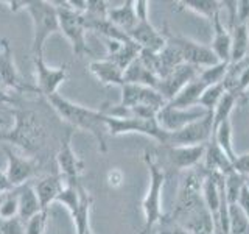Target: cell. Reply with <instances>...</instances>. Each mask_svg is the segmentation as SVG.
<instances>
[{
  "label": "cell",
  "instance_id": "obj_9",
  "mask_svg": "<svg viewBox=\"0 0 249 234\" xmlns=\"http://www.w3.org/2000/svg\"><path fill=\"white\" fill-rule=\"evenodd\" d=\"M213 133V119H212V113H209L206 117L189 123L187 127L168 133L167 140L162 147L167 145H204L207 144L210 137H212Z\"/></svg>",
  "mask_w": 249,
  "mask_h": 234
},
{
  "label": "cell",
  "instance_id": "obj_19",
  "mask_svg": "<svg viewBox=\"0 0 249 234\" xmlns=\"http://www.w3.org/2000/svg\"><path fill=\"white\" fill-rule=\"evenodd\" d=\"M223 83L226 92L233 94L240 100L246 96L249 89V55L241 61L231 62Z\"/></svg>",
  "mask_w": 249,
  "mask_h": 234
},
{
  "label": "cell",
  "instance_id": "obj_8",
  "mask_svg": "<svg viewBox=\"0 0 249 234\" xmlns=\"http://www.w3.org/2000/svg\"><path fill=\"white\" fill-rule=\"evenodd\" d=\"M163 33H165L167 42L176 47L178 52L181 53V58L185 64H190L198 69H206L220 62L209 45L195 41L192 38L173 35L168 28H163Z\"/></svg>",
  "mask_w": 249,
  "mask_h": 234
},
{
  "label": "cell",
  "instance_id": "obj_1",
  "mask_svg": "<svg viewBox=\"0 0 249 234\" xmlns=\"http://www.w3.org/2000/svg\"><path fill=\"white\" fill-rule=\"evenodd\" d=\"M47 100H49V103L53 106V109L58 113L61 119L67 122L72 128L89 131L97 140L100 153L107 152V144H106L107 127L105 122L103 109L101 108L92 109L88 106L73 103V101H70L69 98L59 96V94L47 97Z\"/></svg>",
  "mask_w": 249,
  "mask_h": 234
},
{
  "label": "cell",
  "instance_id": "obj_17",
  "mask_svg": "<svg viewBox=\"0 0 249 234\" xmlns=\"http://www.w3.org/2000/svg\"><path fill=\"white\" fill-rule=\"evenodd\" d=\"M128 36L145 52L159 53L163 50V47L167 45V38H165V33H163V30L159 31L158 28H154L150 19L139 20L136 28L132 30Z\"/></svg>",
  "mask_w": 249,
  "mask_h": 234
},
{
  "label": "cell",
  "instance_id": "obj_29",
  "mask_svg": "<svg viewBox=\"0 0 249 234\" xmlns=\"http://www.w3.org/2000/svg\"><path fill=\"white\" fill-rule=\"evenodd\" d=\"M124 83L148 86V88H153L158 91L159 78L140 61V58H137L126 70H124Z\"/></svg>",
  "mask_w": 249,
  "mask_h": 234
},
{
  "label": "cell",
  "instance_id": "obj_28",
  "mask_svg": "<svg viewBox=\"0 0 249 234\" xmlns=\"http://www.w3.org/2000/svg\"><path fill=\"white\" fill-rule=\"evenodd\" d=\"M231 62H237L249 55V25L248 23H235L231 28Z\"/></svg>",
  "mask_w": 249,
  "mask_h": 234
},
{
  "label": "cell",
  "instance_id": "obj_48",
  "mask_svg": "<svg viewBox=\"0 0 249 234\" xmlns=\"http://www.w3.org/2000/svg\"><path fill=\"white\" fill-rule=\"evenodd\" d=\"M246 186L249 187V176H246Z\"/></svg>",
  "mask_w": 249,
  "mask_h": 234
},
{
  "label": "cell",
  "instance_id": "obj_21",
  "mask_svg": "<svg viewBox=\"0 0 249 234\" xmlns=\"http://www.w3.org/2000/svg\"><path fill=\"white\" fill-rule=\"evenodd\" d=\"M0 84L11 89H28V86H23L20 81L18 69L14 66L13 52L6 39L0 41Z\"/></svg>",
  "mask_w": 249,
  "mask_h": 234
},
{
  "label": "cell",
  "instance_id": "obj_38",
  "mask_svg": "<svg viewBox=\"0 0 249 234\" xmlns=\"http://www.w3.org/2000/svg\"><path fill=\"white\" fill-rule=\"evenodd\" d=\"M231 62H216V64L206 67V69H201L199 72V78L204 81L207 86L210 84H216V83H221L224 81V77L228 74V69H229Z\"/></svg>",
  "mask_w": 249,
  "mask_h": 234
},
{
  "label": "cell",
  "instance_id": "obj_45",
  "mask_svg": "<svg viewBox=\"0 0 249 234\" xmlns=\"http://www.w3.org/2000/svg\"><path fill=\"white\" fill-rule=\"evenodd\" d=\"M238 206L245 211V214L248 215V218H249V187L248 186H245L243 187V191H241V194H240V197H238Z\"/></svg>",
  "mask_w": 249,
  "mask_h": 234
},
{
  "label": "cell",
  "instance_id": "obj_40",
  "mask_svg": "<svg viewBox=\"0 0 249 234\" xmlns=\"http://www.w3.org/2000/svg\"><path fill=\"white\" fill-rule=\"evenodd\" d=\"M0 234H25V223L19 217L0 218Z\"/></svg>",
  "mask_w": 249,
  "mask_h": 234
},
{
  "label": "cell",
  "instance_id": "obj_14",
  "mask_svg": "<svg viewBox=\"0 0 249 234\" xmlns=\"http://www.w3.org/2000/svg\"><path fill=\"white\" fill-rule=\"evenodd\" d=\"M199 72L201 69L184 62V64L175 67L167 77L160 78L158 84V92L168 103L171 98L176 97V94H179L192 80H195L199 75Z\"/></svg>",
  "mask_w": 249,
  "mask_h": 234
},
{
  "label": "cell",
  "instance_id": "obj_47",
  "mask_svg": "<svg viewBox=\"0 0 249 234\" xmlns=\"http://www.w3.org/2000/svg\"><path fill=\"white\" fill-rule=\"evenodd\" d=\"M84 234H95V233H93V230L90 228V230H88V231H86Z\"/></svg>",
  "mask_w": 249,
  "mask_h": 234
},
{
  "label": "cell",
  "instance_id": "obj_41",
  "mask_svg": "<svg viewBox=\"0 0 249 234\" xmlns=\"http://www.w3.org/2000/svg\"><path fill=\"white\" fill-rule=\"evenodd\" d=\"M159 225L160 226L158 230V234H189V231L182 225H179L178 222L171 220L168 217H163Z\"/></svg>",
  "mask_w": 249,
  "mask_h": 234
},
{
  "label": "cell",
  "instance_id": "obj_30",
  "mask_svg": "<svg viewBox=\"0 0 249 234\" xmlns=\"http://www.w3.org/2000/svg\"><path fill=\"white\" fill-rule=\"evenodd\" d=\"M176 5L178 10L195 13L196 16H201L202 19H207L210 23L221 11V2H216V0H182Z\"/></svg>",
  "mask_w": 249,
  "mask_h": 234
},
{
  "label": "cell",
  "instance_id": "obj_16",
  "mask_svg": "<svg viewBox=\"0 0 249 234\" xmlns=\"http://www.w3.org/2000/svg\"><path fill=\"white\" fill-rule=\"evenodd\" d=\"M165 150V158L179 170H192L199 166L201 161L204 159L206 153V144L204 145H167L163 147Z\"/></svg>",
  "mask_w": 249,
  "mask_h": 234
},
{
  "label": "cell",
  "instance_id": "obj_4",
  "mask_svg": "<svg viewBox=\"0 0 249 234\" xmlns=\"http://www.w3.org/2000/svg\"><path fill=\"white\" fill-rule=\"evenodd\" d=\"M42 128L35 113L18 111L14 114V127L0 131V142H11L27 152H36L42 144Z\"/></svg>",
  "mask_w": 249,
  "mask_h": 234
},
{
  "label": "cell",
  "instance_id": "obj_46",
  "mask_svg": "<svg viewBox=\"0 0 249 234\" xmlns=\"http://www.w3.org/2000/svg\"><path fill=\"white\" fill-rule=\"evenodd\" d=\"M11 191H14V187L10 183V179H8L6 172L0 169V195H3L6 192H11Z\"/></svg>",
  "mask_w": 249,
  "mask_h": 234
},
{
  "label": "cell",
  "instance_id": "obj_5",
  "mask_svg": "<svg viewBox=\"0 0 249 234\" xmlns=\"http://www.w3.org/2000/svg\"><path fill=\"white\" fill-rule=\"evenodd\" d=\"M202 178H204V172L199 174V172H196L195 169H192L189 174L182 178L181 186H179L175 209L168 218H171V220H175L178 223H182L190 215L198 213L199 209L206 208L204 201H202V194H201Z\"/></svg>",
  "mask_w": 249,
  "mask_h": 234
},
{
  "label": "cell",
  "instance_id": "obj_32",
  "mask_svg": "<svg viewBox=\"0 0 249 234\" xmlns=\"http://www.w3.org/2000/svg\"><path fill=\"white\" fill-rule=\"evenodd\" d=\"M179 225H182L189 234H213V218L207 208L199 209Z\"/></svg>",
  "mask_w": 249,
  "mask_h": 234
},
{
  "label": "cell",
  "instance_id": "obj_37",
  "mask_svg": "<svg viewBox=\"0 0 249 234\" xmlns=\"http://www.w3.org/2000/svg\"><path fill=\"white\" fill-rule=\"evenodd\" d=\"M19 217V197L18 187L11 192L0 195V218H13Z\"/></svg>",
  "mask_w": 249,
  "mask_h": 234
},
{
  "label": "cell",
  "instance_id": "obj_13",
  "mask_svg": "<svg viewBox=\"0 0 249 234\" xmlns=\"http://www.w3.org/2000/svg\"><path fill=\"white\" fill-rule=\"evenodd\" d=\"M73 131L70 128L66 136L61 140L59 152L56 155V164L59 169V175L64 178L66 183H80V176L84 170V162L78 158L72 147Z\"/></svg>",
  "mask_w": 249,
  "mask_h": 234
},
{
  "label": "cell",
  "instance_id": "obj_15",
  "mask_svg": "<svg viewBox=\"0 0 249 234\" xmlns=\"http://www.w3.org/2000/svg\"><path fill=\"white\" fill-rule=\"evenodd\" d=\"M3 152L6 155V176L10 179V183L13 187H20L23 184L30 183L31 176L35 175V172L37 169V161L33 158H25L20 156L16 152H13L10 147H3Z\"/></svg>",
  "mask_w": 249,
  "mask_h": 234
},
{
  "label": "cell",
  "instance_id": "obj_43",
  "mask_svg": "<svg viewBox=\"0 0 249 234\" xmlns=\"http://www.w3.org/2000/svg\"><path fill=\"white\" fill-rule=\"evenodd\" d=\"M233 169L243 176H249V153L238 155L235 164H233Z\"/></svg>",
  "mask_w": 249,
  "mask_h": 234
},
{
  "label": "cell",
  "instance_id": "obj_26",
  "mask_svg": "<svg viewBox=\"0 0 249 234\" xmlns=\"http://www.w3.org/2000/svg\"><path fill=\"white\" fill-rule=\"evenodd\" d=\"M206 88H207V84L202 81L198 75L195 80H192L187 84L181 92L176 94V97L171 98L167 105L173 108H179V109H189V108L198 106L199 98L202 96V92L206 91Z\"/></svg>",
  "mask_w": 249,
  "mask_h": 234
},
{
  "label": "cell",
  "instance_id": "obj_34",
  "mask_svg": "<svg viewBox=\"0 0 249 234\" xmlns=\"http://www.w3.org/2000/svg\"><path fill=\"white\" fill-rule=\"evenodd\" d=\"M240 103V98L235 97L233 94L226 92L223 98L220 100V103L216 105V108L213 109L212 113V119H213V130L218 127L220 123L226 122L231 119V114L233 111V108Z\"/></svg>",
  "mask_w": 249,
  "mask_h": 234
},
{
  "label": "cell",
  "instance_id": "obj_42",
  "mask_svg": "<svg viewBox=\"0 0 249 234\" xmlns=\"http://www.w3.org/2000/svg\"><path fill=\"white\" fill-rule=\"evenodd\" d=\"M235 23H248L249 25V0L235 2V19H233L232 25Z\"/></svg>",
  "mask_w": 249,
  "mask_h": 234
},
{
  "label": "cell",
  "instance_id": "obj_6",
  "mask_svg": "<svg viewBox=\"0 0 249 234\" xmlns=\"http://www.w3.org/2000/svg\"><path fill=\"white\" fill-rule=\"evenodd\" d=\"M58 8L59 19V31L67 38V41L72 45V52L76 57L89 55L90 49L86 41V27L83 20V13L75 11L69 2H54Z\"/></svg>",
  "mask_w": 249,
  "mask_h": 234
},
{
  "label": "cell",
  "instance_id": "obj_11",
  "mask_svg": "<svg viewBox=\"0 0 249 234\" xmlns=\"http://www.w3.org/2000/svg\"><path fill=\"white\" fill-rule=\"evenodd\" d=\"M209 113L206 109H202L199 106L195 108H189V109H179V108H173L170 105H163L158 116H156V120H158L159 127L167 131V133H173L178 131L184 127H187L192 122H196L202 117H206Z\"/></svg>",
  "mask_w": 249,
  "mask_h": 234
},
{
  "label": "cell",
  "instance_id": "obj_44",
  "mask_svg": "<svg viewBox=\"0 0 249 234\" xmlns=\"http://www.w3.org/2000/svg\"><path fill=\"white\" fill-rule=\"evenodd\" d=\"M123 181V174L119 169H112L111 172L107 174V184L111 187H119L122 186Z\"/></svg>",
  "mask_w": 249,
  "mask_h": 234
},
{
  "label": "cell",
  "instance_id": "obj_3",
  "mask_svg": "<svg viewBox=\"0 0 249 234\" xmlns=\"http://www.w3.org/2000/svg\"><path fill=\"white\" fill-rule=\"evenodd\" d=\"M31 20H33V44L31 52L33 57L44 55V45L53 33H59L58 8L54 2H44V0H27L25 8Z\"/></svg>",
  "mask_w": 249,
  "mask_h": 234
},
{
  "label": "cell",
  "instance_id": "obj_27",
  "mask_svg": "<svg viewBox=\"0 0 249 234\" xmlns=\"http://www.w3.org/2000/svg\"><path fill=\"white\" fill-rule=\"evenodd\" d=\"M18 197H19V218L25 223L41 211V205H39L33 184L30 183L18 187Z\"/></svg>",
  "mask_w": 249,
  "mask_h": 234
},
{
  "label": "cell",
  "instance_id": "obj_10",
  "mask_svg": "<svg viewBox=\"0 0 249 234\" xmlns=\"http://www.w3.org/2000/svg\"><path fill=\"white\" fill-rule=\"evenodd\" d=\"M35 64V77H36V91L42 96L50 97L58 94L59 86L67 80V66L62 67H50L41 57H33Z\"/></svg>",
  "mask_w": 249,
  "mask_h": 234
},
{
  "label": "cell",
  "instance_id": "obj_22",
  "mask_svg": "<svg viewBox=\"0 0 249 234\" xmlns=\"http://www.w3.org/2000/svg\"><path fill=\"white\" fill-rule=\"evenodd\" d=\"M64 186H66V181L59 174L58 175H47L39 179L33 187L37 195L41 209H49L52 203L58 200L59 194L62 192V189H64Z\"/></svg>",
  "mask_w": 249,
  "mask_h": 234
},
{
  "label": "cell",
  "instance_id": "obj_24",
  "mask_svg": "<svg viewBox=\"0 0 249 234\" xmlns=\"http://www.w3.org/2000/svg\"><path fill=\"white\" fill-rule=\"evenodd\" d=\"M89 70L97 77V80L105 86H119L124 83V70L112 62L111 59H97L89 64Z\"/></svg>",
  "mask_w": 249,
  "mask_h": 234
},
{
  "label": "cell",
  "instance_id": "obj_2",
  "mask_svg": "<svg viewBox=\"0 0 249 234\" xmlns=\"http://www.w3.org/2000/svg\"><path fill=\"white\" fill-rule=\"evenodd\" d=\"M143 162L150 172V184H148L146 195L142 201L145 225L140 234H150L154 226L159 225L165 217L162 211V191L167 181V170L153 152L146 150L143 153Z\"/></svg>",
  "mask_w": 249,
  "mask_h": 234
},
{
  "label": "cell",
  "instance_id": "obj_31",
  "mask_svg": "<svg viewBox=\"0 0 249 234\" xmlns=\"http://www.w3.org/2000/svg\"><path fill=\"white\" fill-rule=\"evenodd\" d=\"M232 137H233V130H232V122L229 119V120H226V122L218 125V127L213 130L212 137L210 139H213L215 144L218 145V148L228 156L232 164H235L238 155L235 153V148H233Z\"/></svg>",
  "mask_w": 249,
  "mask_h": 234
},
{
  "label": "cell",
  "instance_id": "obj_35",
  "mask_svg": "<svg viewBox=\"0 0 249 234\" xmlns=\"http://www.w3.org/2000/svg\"><path fill=\"white\" fill-rule=\"evenodd\" d=\"M245 186H246V176L238 174L237 170H232L231 174L224 176V195L229 205L238 201V197Z\"/></svg>",
  "mask_w": 249,
  "mask_h": 234
},
{
  "label": "cell",
  "instance_id": "obj_7",
  "mask_svg": "<svg viewBox=\"0 0 249 234\" xmlns=\"http://www.w3.org/2000/svg\"><path fill=\"white\" fill-rule=\"evenodd\" d=\"M105 122L107 133L112 136L128 135V133H137L154 139L156 142L163 145L167 140V131H163L156 119H140V117H112L105 114Z\"/></svg>",
  "mask_w": 249,
  "mask_h": 234
},
{
  "label": "cell",
  "instance_id": "obj_12",
  "mask_svg": "<svg viewBox=\"0 0 249 234\" xmlns=\"http://www.w3.org/2000/svg\"><path fill=\"white\" fill-rule=\"evenodd\" d=\"M122 98L120 106L123 108H153L159 109L167 103L160 94L148 86L123 83L122 86Z\"/></svg>",
  "mask_w": 249,
  "mask_h": 234
},
{
  "label": "cell",
  "instance_id": "obj_23",
  "mask_svg": "<svg viewBox=\"0 0 249 234\" xmlns=\"http://www.w3.org/2000/svg\"><path fill=\"white\" fill-rule=\"evenodd\" d=\"M204 166H202V172L204 174H220V175H228L233 169V164L229 161L218 145L215 144L213 139H210L206 144V153H204Z\"/></svg>",
  "mask_w": 249,
  "mask_h": 234
},
{
  "label": "cell",
  "instance_id": "obj_18",
  "mask_svg": "<svg viewBox=\"0 0 249 234\" xmlns=\"http://www.w3.org/2000/svg\"><path fill=\"white\" fill-rule=\"evenodd\" d=\"M105 44H106V50H107L105 58L111 59L123 70H126L132 62L140 57V52H142V49H140L132 39H128V41L105 39Z\"/></svg>",
  "mask_w": 249,
  "mask_h": 234
},
{
  "label": "cell",
  "instance_id": "obj_39",
  "mask_svg": "<svg viewBox=\"0 0 249 234\" xmlns=\"http://www.w3.org/2000/svg\"><path fill=\"white\" fill-rule=\"evenodd\" d=\"M49 222V209H41L25 222V234H44Z\"/></svg>",
  "mask_w": 249,
  "mask_h": 234
},
{
  "label": "cell",
  "instance_id": "obj_25",
  "mask_svg": "<svg viewBox=\"0 0 249 234\" xmlns=\"http://www.w3.org/2000/svg\"><path fill=\"white\" fill-rule=\"evenodd\" d=\"M107 19L111 23L122 30L124 35H129L139 23L137 14H136V5L132 0H126L123 5L117 8H109L107 10ZM129 38V36H128Z\"/></svg>",
  "mask_w": 249,
  "mask_h": 234
},
{
  "label": "cell",
  "instance_id": "obj_20",
  "mask_svg": "<svg viewBox=\"0 0 249 234\" xmlns=\"http://www.w3.org/2000/svg\"><path fill=\"white\" fill-rule=\"evenodd\" d=\"M212 30H213V36L209 47L215 53L218 61L231 62V49H232L231 30L228 28V25H224L221 11L218 13V16L212 20Z\"/></svg>",
  "mask_w": 249,
  "mask_h": 234
},
{
  "label": "cell",
  "instance_id": "obj_36",
  "mask_svg": "<svg viewBox=\"0 0 249 234\" xmlns=\"http://www.w3.org/2000/svg\"><path fill=\"white\" fill-rule=\"evenodd\" d=\"M224 94H226V88H224L223 81L216 83V84H210L206 88V91L202 92L198 106L206 109L207 113H213V109L216 108L218 103H220V100L223 98Z\"/></svg>",
  "mask_w": 249,
  "mask_h": 234
},
{
  "label": "cell",
  "instance_id": "obj_33",
  "mask_svg": "<svg viewBox=\"0 0 249 234\" xmlns=\"http://www.w3.org/2000/svg\"><path fill=\"white\" fill-rule=\"evenodd\" d=\"M229 215V234H249V218L238 203H231L228 206Z\"/></svg>",
  "mask_w": 249,
  "mask_h": 234
}]
</instances>
